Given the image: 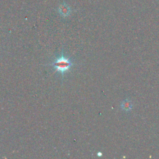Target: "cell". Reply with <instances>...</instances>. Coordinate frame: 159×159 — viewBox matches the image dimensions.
Masks as SVG:
<instances>
[{
  "label": "cell",
  "instance_id": "obj_3",
  "mask_svg": "<svg viewBox=\"0 0 159 159\" xmlns=\"http://www.w3.org/2000/svg\"><path fill=\"white\" fill-rule=\"evenodd\" d=\"M59 12L60 14L63 16V17H66L69 16L70 14V8L66 4H61L60 7H59Z\"/></svg>",
  "mask_w": 159,
  "mask_h": 159
},
{
  "label": "cell",
  "instance_id": "obj_2",
  "mask_svg": "<svg viewBox=\"0 0 159 159\" xmlns=\"http://www.w3.org/2000/svg\"><path fill=\"white\" fill-rule=\"evenodd\" d=\"M132 107H133V104L132 101L129 99L123 100L120 103V108L124 111L129 112L132 110Z\"/></svg>",
  "mask_w": 159,
  "mask_h": 159
},
{
  "label": "cell",
  "instance_id": "obj_1",
  "mask_svg": "<svg viewBox=\"0 0 159 159\" xmlns=\"http://www.w3.org/2000/svg\"><path fill=\"white\" fill-rule=\"evenodd\" d=\"M74 65L75 64L71 61L70 58H66L64 56L63 50H62L60 57L55 59L52 63L48 64L47 65L53 66L57 71L59 72L61 74L63 78L64 74L66 72L68 71L71 69V68L74 66Z\"/></svg>",
  "mask_w": 159,
  "mask_h": 159
},
{
  "label": "cell",
  "instance_id": "obj_4",
  "mask_svg": "<svg viewBox=\"0 0 159 159\" xmlns=\"http://www.w3.org/2000/svg\"><path fill=\"white\" fill-rule=\"evenodd\" d=\"M97 155H98V156H99V157H100V156H102V153H101V152H98V153H97Z\"/></svg>",
  "mask_w": 159,
  "mask_h": 159
}]
</instances>
